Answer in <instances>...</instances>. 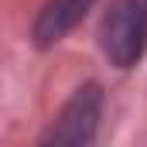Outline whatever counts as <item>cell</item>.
I'll use <instances>...</instances> for the list:
<instances>
[{
    "mask_svg": "<svg viewBox=\"0 0 147 147\" xmlns=\"http://www.w3.org/2000/svg\"><path fill=\"white\" fill-rule=\"evenodd\" d=\"M99 41L113 65H134L147 48V0H113L99 24Z\"/></svg>",
    "mask_w": 147,
    "mask_h": 147,
    "instance_id": "6da1fadb",
    "label": "cell"
},
{
    "mask_svg": "<svg viewBox=\"0 0 147 147\" xmlns=\"http://www.w3.org/2000/svg\"><path fill=\"white\" fill-rule=\"evenodd\" d=\"M99 106H103L99 86H82L51 120V127L41 137V147H92L99 127Z\"/></svg>",
    "mask_w": 147,
    "mask_h": 147,
    "instance_id": "7a4b0ae2",
    "label": "cell"
},
{
    "mask_svg": "<svg viewBox=\"0 0 147 147\" xmlns=\"http://www.w3.org/2000/svg\"><path fill=\"white\" fill-rule=\"evenodd\" d=\"M89 7H92V0H48V7L41 10V17H38V24H34L38 45L58 41Z\"/></svg>",
    "mask_w": 147,
    "mask_h": 147,
    "instance_id": "3957f363",
    "label": "cell"
}]
</instances>
